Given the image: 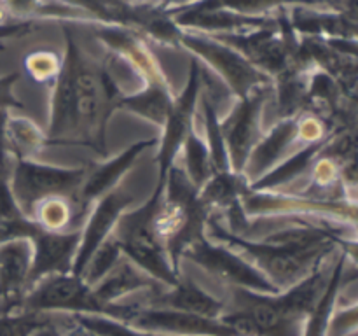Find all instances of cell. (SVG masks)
<instances>
[{"label": "cell", "instance_id": "obj_1", "mask_svg": "<svg viewBox=\"0 0 358 336\" xmlns=\"http://www.w3.org/2000/svg\"><path fill=\"white\" fill-rule=\"evenodd\" d=\"M62 70L51 84L45 146H86L98 154L107 153V125L124 90L105 59L84 51L69 27Z\"/></svg>", "mask_w": 358, "mask_h": 336}, {"label": "cell", "instance_id": "obj_2", "mask_svg": "<svg viewBox=\"0 0 358 336\" xmlns=\"http://www.w3.org/2000/svg\"><path fill=\"white\" fill-rule=\"evenodd\" d=\"M206 238L226 245L261 272L278 293L296 286L331 261L338 244H343L336 230L329 226L304 224L301 227H285L269 237H238L213 216L206 223Z\"/></svg>", "mask_w": 358, "mask_h": 336}, {"label": "cell", "instance_id": "obj_3", "mask_svg": "<svg viewBox=\"0 0 358 336\" xmlns=\"http://www.w3.org/2000/svg\"><path fill=\"white\" fill-rule=\"evenodd\" d=\"M210 216V210L199 200L198 189L185 177L184 170L173 164L168 170L152 231L177 273H180L178 265L185 248L205 237Z\"/></svg>", "mask_w": 358, "mask_h": 336}, {"label": "cell", "instance_id": "obj_4", "mask_svg": "<svg viewBox=\"0 0 358 336\" xmlns=\"http://www.w3.org/2000/svg\"><path fill=\"white\" fill-rule=\"evenodd\" d=\"M135 304L122 301L115 304H105L94 296L93 287L87 286L83 276L73 273H58L38 280L21 301L20 310L35 314H55L65 312V315H103L119 322H128Z\"/></svg>", "mask_w": 358, "mask_h": 336}, {"label": "cell", "instance_id": "obj_5", "mask_svg": "<svg viewBox=\"0 0 358 336\" xmlns=\"http://www.w3.org/2000/svg\"><path fill=\"white\" fill-rule=\"evenodd\" d=\"M14 161L16 164L9 177L10 191L27 219H30L35 206L44 200L69 198L76 205L77 192L86 175V167L63 168L38 163L35 160Z\"/></svg>", "mask_w": 358, "mask_h": 336}, {"label": "cell", "instance_id": "obj_6", "mask_svg": "<svg viewBox=\"0 0 358 336\" xmlns=\"http://www.w3.org/2000/svg\"><path fill=\"white\" fill-rule=\"evenodd\" d=\"M178 46L187 49L198 62H205V65L210 66V70H213L226 84L229 93L236 97V100L245 98L259 88L273 86L271 77L255 69L243 55L208 35L182 30Z\"/></svg>", "mask_w": 358, "mask_h": 336}, {"label": "cell", "instance_id": "obj_7", "mask_svg": "<svg viewBox=\"0 0 358 336\" xmlns=\"http://www.w3.org/2000/svg\"><path fill=\"white\" fill-rule=\"evenodd\" d=\"M189 259L199 268L227 287L254 290L261 294H276V287L254 268L241 255L227 248L226 245L215 244L205 237L185 248L182 259Z\"/></svg>", "mask_w": 358, "mask_h": 336}, {"label": "cell", "instance_id": "obj_8", "mask_svg": "<svg viewBox=\"0 0 358 336\" xmlns=\"http://www.w3.org/2000/svg\"><path fill=\"white\" fill-rule=\"evenodd\" d=\"M273 86L259 88L236 102L229 114L220 121V135L227 150L231 172L243 174L250 153L262 136L261 119Z\"/></svg>", "mask_w": 358, "mask_h": 336}, {"label": "cell", "instance_id": "obj_9", "mask_svg": "<svg viewBox=\"0 0 358 336\" xmlns=\"http://www.w3.org/2000/svg\"><path fill=\"white\" fill-rule=\"evenodd\" d=\"M131 317L126 322L133 329L154 336H236L220 318H206L171 308L143 307L135 300Z\"/></svg>", "mask_w": 358, "mask_h": 336}, {"label": "cell", "instance_id": "obj_10", "mask_svg": "<svg viewBox=\"0 0 358 336\" xmlns=\"http://www.w3.org/2000/svg\"><path fill=\"white\" fill-rule=\"evenodd\" d=\"M131 203V195L121 191V189H114L91 205L90 216H87L84 226L80 227L79 247H77V254L72 266L73 275L83 276V272L90 259L93 258L98 247L112 237L119 217L129 209Z\"/></svg>", "mask_w": 358, "mask_h": 336}, {"label": "cell", "instance_id": "obj_11", "mask_svg": "<svg viewBox=\"0 0 358 336\" xmlns=\"http://www.w3.org/2000/svg\"><path fill=\"white\" fill-rule=\"evenodd\" d=\"M79 237L80 227L65 231V233H52V231H45L37 223L31 224L28 240L31 241V248H34V261H31L28 290L38 280L49 275L72 273L73 259L79 247Z\"/></svg>", "mask_w": 358, "mask_h": 336}, {"label": "cell", "instance_id": "obj_12", "mask_svg": "<svg viewBox=\"0 0 358 336\" xmlns=\"http://www.w3.org/2000/svg\"><path fill=\"white\" fill-rule=\"evenodd\" d=\"M154 146H157V139L138 140L117 156L101 161V163H91L90 167H86V175H84L83 186H80L76 198V209L79 217L84 212H87L96 200L117 189V184L131 170L135 161Z\"/></svg>", "mask_w": 358, "mask_h": 336}, {"label": "cell", "instance_id": "obj_13", "mask_svg": "<svg viewBox=\"0 0 358 336\" xmlns=\"http://www.w3.org/2000/svg\"><path fill=\"white\" fill-rule=\"evenodd\" d=\"M129 300H135V298H129ZM135 301L143 307L171 308V310L185 312V314L206 318H220V315L226 310L224 301L203 289L192 279L182 276V273L175 286H157L154 289H147L145 296Z\"/></svg>", "mask_w": 358, "mask_h": 336}, {"label": "cell", "instance_id": "obj_14", "mask_svg": "<svg viewBox=\"0 0 358 336\" xmlns=\"http://www.w3.org/2000/svg\"><path fill=\"white\" fill-rule=\"evenodd\" d=\"M287 18L301 37L357 41L355 14L332 6H285Z\"/></svg>", "mask_w": 358, "mask_h": 336}, {"label": "cell", "instance_id": "obj_15", "mask_svg": "<svg viewBox=\"0 0 358 336\" xmlns=\"http://www.w3.org/2000/svg\"><path fill=\"white\" fill-rule=\"evenodd\" d=\"M34 248L28 238H17L0 244V301L3 312L20 310L28 293Z\"/></svg>", "mask_w": 358, "mask_h": 336}, {"label": "cell", "instance_id": "obj_16", "mask_svg": "<svg viewBox=\"0 0 358 336\" xmlns=\"http://www.w3.org/2000/svg\"><path fill=\"white\" fill-rule=\"evenodd\" d=\"M157 286L161 284H157L152 276L147 275L145 272H142L138 266L133 265L128 258L122 255L117 265L96 286H93V293L101 303L115 304Z\"/></svg>", "mask_w": 358, "mask_h": 336}, {"label": "cell", "instance_id": "obj_17", "mask_svg": "<svg viewBox=\"0 0 358 336\" xmlns=\"http://www.w3.org/2000/svg\"><path fill=\"white\" fill-rule=\"evenodd\" d=\"M6 146L7 154L14 160H34L35 154L45 146V133L30 119L9 115Z\"/></svg>", "mask_w": 358, "mask_h": 336}, {"label": "cell", "instance_id": "obj_18", "mask_svg": "<svg viewBox=\"0 0 358 336\" xmlns=\"http://www.w3.org/2000/svg\"><path fill=\"white\" fill-rule=\"evenodd\" d=\"M180 150L184 153V167L180 168L184 170L185 177L191 181V184L199 191L213 175L212 160H210L205 139H201L192 128L185 136Z\"/></svg>", "mask_w": 358, "mask_h": 336}, {"label": "cell", "instance_id": "obj_19", "mask_svg": "<svg viewBox=\"0 0 358 336\" xmlns=\"http://www.w3.org/2000/svg\"><path fill=\"white\" fill-rule=\"evenodd\" d=\"M79 217L76 205L69 198H49L38 203L31 212L30 220L37 223L38 226L44 227L45 231L52 233H65L72 231L73 220ZM80 219V217H79Z\"/></svg>", "mask_w": 358, "mask_h": 336}, {"label": "cell", "instance_id": "obj_20", "mask_svg": "<svg viewBox=\"0 0 358 336\" xmlns=\"http://www.w3.org/2000/svg\"><path fill=\"white\" fill-rule=\"evenodd\" d=\"M203 105V121H205V132L206 139L205 144L208 147L210 160H212L213 174H226L231 172L229 160H227V150L224 146L222 135H220V119H219V108L203 94L201 97Z\"/></svg>", "mask_w": 358, "mask_h": 336}, {"label": "cell", "instance_id": "obj_21", "mask_svg": "<svg viewBox=\"0 0 358 336\" xmlns=\"http://www.w3.org/2000/svg\"><path fill=\"white\" fill-rule=\"evenodd\" d=\"M121 258V248H119L114 237H110L103 245L98 247V251L94 252L93 258L90 259V262H87V266L83 272V280L91 287L96 286V284L100 282L115 265H117V261Z\"/></svg>", "mask_w": 358, "mask_h": 336}, {"label": "cell", "instance_id": "obj_22", "mask_svg": "<svg viewBox=\"0 0 358 336\" xmlns=\"http://www.w3.org/2000/svg\"><path fill=\"white\" fill-rule=\"evenodd\" d=\"M51 322V317L28 310L2 312L0 314V336H31L38 328Z\"/></svg>", "mask_w": 358, "mask_h": 336}, {"label": "cell", "instance_id": "obj_23", "mask_svg": "<svg viewBox=\"0 0 358 336\" xmlns=\"http://www.w3.org/2000/svg\"><path fill=\"white\" fill-rule=\"evenodd\" d=\"M63 58L52 51H34L24 58V69L37 83L52 84L62 70Z\"/></svg>", "mask_w": 358, "mask_h": 336}, {"label": "cell", "instance_id": "obj_24", "mask_svg": "<svg viewBox=\"0 0 358 336\" xmlns=\"http://www.w3.org/2000/svg\"><path fill=\"white\" fill-rule=\"evenodd\" d=\"M20 72H10L0 76V111H13V108H24L23 102H20L14 94V86L20 80Z\"/></svg>", "mask_w": 358, "mask_h": 336}, {"label": "cell", "instance_id": "obj_25", "mask_svg": "<svg viewBox=\"0 0 358 336\" xmlns=\"http://www.w3.org/2000/svg\"><path fill=\"white\" fill-rule=\"evenodd\" d=\"M38 27V21H21V23H9L0 24V42L7 41V38L21 37L30 31H34Z\"/></svg>", "mask_w": 358, "mask_h": 336}, {"label": "cell", "instance_id": "obj_26", "mask_svg": "<svg viewBox=\"0 0 358 336\" xmlns=\"http://www.w3.org/2000/svg\"><path fill=\"white\" fill-rule=\"evenodd\" d=\"M9 111H0V170H7V160H9L6 146V128L7 121H9Z\"/></svg>", "mask_w": 358, "mask_h": 336}, {"label": "cell", "instance_id": "obj_27", "mask_svg": "<svg viewBox=\"0 0 358 336\" xmlns=\"http://www.w3.org/2000/svg\"><path fill=\"white\" fill-rule=\"evenodd\" d=\"M65 317H66V322H69V324H66L65 331L62 332L63 336H96L93 331H90L87 328H84L83 324H79V322L73 321L70 315H65Z\"/></svg>", "mask_w": 358, "mask_h": 336}, {"label": "cell", "instance_id": "obj_28", "mask_svg": "<svg viewBox=\"0 0 358 336\" xmlns=\"http://www.w3.org/2000/svg\"><path fill=\"white\" fill-rule=\"evenodd\" d=\"M31 336H63V335H62V331H59V329L56 328V326L52 324V321H51V322H48V324L42 326V328H38L37 331H35Z\"/></svg>", "mask_w": 358, "mask_h": 336}]
</instances>
